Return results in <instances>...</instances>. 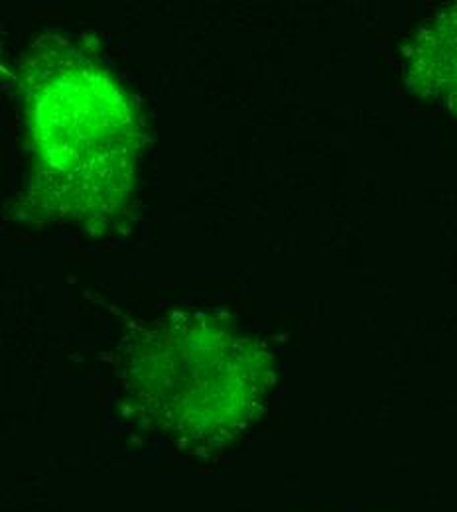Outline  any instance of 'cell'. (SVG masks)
<instances>
[{"mask_svg":"<svg viewBox=\"0 0 457 512\" xmlns=\"http://www.w3.org/2000/svg\"><path fill=\"white\" fill-rule=\"evenodd\" d=\"M127 359L132 396L180 442H229L249 428L264 400L266 355L223 323H156L134 339Z\"/></svg>","mask_w":457,"mask_h":512,"instance_id":"cell-1","label":"cell"},{"mask_svg":"<svg viewBox=\"0 0 457 512\" xmlns=\"http://www.w3.org/2000/svg\"><path fill=\"white\" fill-rule=\"evenodd\" d=\"M32 109L38 168L71 211H105L123 199L134 128L117 89L97 69L83 65L48 77Z\"/></svg>","mask_w":457,"mask_h":512,"instance_id":"cell-2","label":"cell"},{"mask_svg":"<svg viewBox=\"0 0 457 512\" xmlns=\"http://www.w3.org/2000/svg\"><path fill=\"white\" fill-rule=\"evenodd\" d=\"M414 73L424 91L457 115V6L430 22L420 34Z\"/></svg>","mask_w":457,"mask_h":512,"instance_id":"cell-3","label":"cell"}]
</instances>
